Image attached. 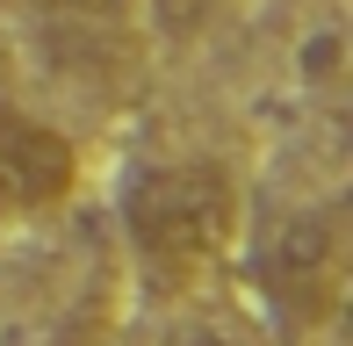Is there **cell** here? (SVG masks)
I'll list each match as a JSON object with an SVG mask.
<instances>
[{
  "label": "cell",
  "mask_w": 353,
  "mask_h": 346,
  "mask_svg": "<svg viewBox=\"0 0 353 346\" xmlns=\"http://www.w3.org/2000/svg\"><path fill=\"white\" fill-rule=\"evenodd\" d=\"M339 72H346V29L325 22V29H310V37L296 43V80L303 87H332Z\"/></svg>",
  "instance_id": "4"
},
{
  "label": "cell",
  "mask_w": 353,
  "mask_h": 346,
  "mask_svg": "<svg viewBox=\"0 0 353 346\" xmlns=\"http://www.w3.org/2000/svg\"><path fill=\"white\" fill-rule=\"evenodd\" d=\"M0 58H8V37H0Z\"/></svg>",
  "instance_id": "7"
},
{
  "label": "cell",
  "mask_w": 353,
  "mask_h": 346,
  "mask_svg": "<svg viewBox=\"0 0 353 346\" xmlns=\"http://www.w3.org/2000/svg\"><path fill=\"white\" fill-rule=\"evenodd\" d=\"M123 224H130L137 253L159 267H195L231 245L238 231V181L210 159L188 166H152L137 173L130 202H123Z\"/></svg>",
  "instance_id": "1"
},
{
  "label": "cell",
  "mask_w": 353,
  "mask_h": 346,
  "mask_svg": "<svg viewBox=\"0 0 353 346\" xmlns=\"http://www.w3.org/2000/svg\"><path fill=\"white\" fill-rule=\"evenodd\" d=\"M79 187V152L65 130L0 108V216H43Z\"/></svg>",
  "instance_id": "2"
},
{
  "label": "cell",
  "mask_w": 353,
  "mask_h": 346,
  "mask_svg": "<svg viewBox=\"0 0 353 346\" xmlns=\"http://www.w3.org/2000/svg\"><path fill=\"white\" fill-rule=\"evenodd\" d=\"M339 260H346L339 216L332 210H296L274 238H267L260 274L296 318H317V310H332V296H339Z\"/></svg>",
  "instance_id": "3"
},
{
  "label": "cell",
  "mask_w": 353,
  "mask_h": 346,
  "mask_svg": "<svg viewBox=\"0 0 353 346\" xmlns=\"http://www.w3.org/2000/svg\"><path fill=\"white\" fill-rule=\"evenodd\" d=\"M166 346H238L223 325H181V332H166Z\"/></svg>",
  "instance_id": "6"
},
{
  "label": "cell",
  "mask_w": 353,
  "mask_h": 346,
  "mask_svg": "<svg viewBox=\"0 0 353 346\" xmlns=\"http://www.w3.org/2000/svg\"><path fill=\"white\" fill-rule=\"evenodd\" d=\"M43 14H65V22H123L130 0H37Z\"/></svg>",
  "instance_id": "5"
}]
</instances>
